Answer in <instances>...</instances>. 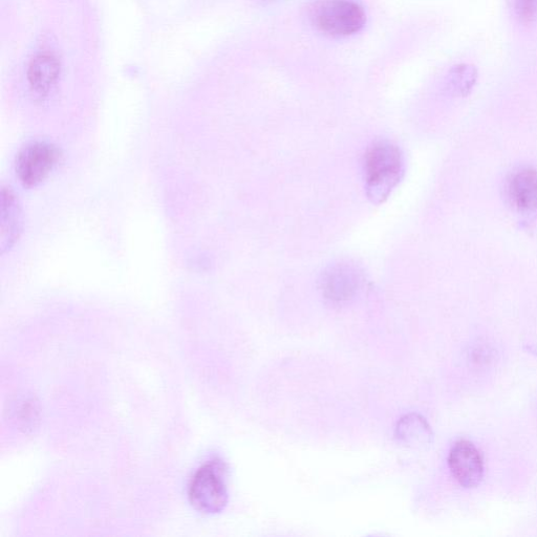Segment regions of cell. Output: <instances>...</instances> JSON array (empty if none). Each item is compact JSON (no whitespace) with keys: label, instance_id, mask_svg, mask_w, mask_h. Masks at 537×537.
Here are the masks:
<instances>
[{"label":"cell","instance_id":"5","mask_svg":"<svg viewBox=\"0 0 537 537\" xmlns=\"http://www.w3.org/2000/svg\"><path fill=\"white\" fill-rule=\"evenodd\" d=\"M505 197L511 210L526 223H537V169H514L505 182Z\"/></svg>","mask_w":537,"mask_h":537},{"label":"cell","instance_id":"8","mask_svg":"<svg viewBox=\"0 0 537 537\" xmlns=\"http://www.w3.org/2000/svg\"><path fill=\"white\" fill-rule=\"evenodd\" d=\"M23 217L18 200L10 188H4L2 192V249L12 248L18 241Z\"/></svg>","mask_w":537,"mask_h":537},{"label":"cell","instance_id":"7","mask_svg":"<svg viewBox=\"0 0 537 537\" xmlns=\"http://www.w3.org/2000/svg\"><path fill=\"white\" fill-rule=\"evenodd\" d=\"M448 465L451 474L465 488H475L484 477V461L479 449L469 441L461 440L450 450Z\"/></svg>","mask_w":537,"mask_h":537},{"label":"cell","instance_id":"11","mask_svg":"<svg viewBox=\"0 0 537 537\" xmlns=\"http://www.w3.org/2000/svg\"><path fill=\"white\" fill-rule=\"evenodd\" d=\"M515 16L523 23H531L537 17V0H510Z\"/></svg>","mask_w":537,"mask_h":537},{"label":"cell","instance_id":"3","mask_svg":"<svg viewBox=\"0 0 537 537\" xmlns=\"http://www.w3.org/2000/svg\"><path fill=\"white\" fill-rule=\"evenodd\" d=\"M60 159V150L55 145L49 142H32L18 154L17 178L26 187H36L49 178Z\"/></svg>","mask_w":537,"mask_h":537},{"label":"cell","instance_id":"4","mask_svg":"<svg viewBox=\"0 0 537 537\" xmlns=\"http://www.w3.org/2000/svg\"><path fill=\"white\" fill-rule=\"evenodd\" d=\"M188 499L193 508L205 514H217L226 508L228 491L216 466L207 464L196 472L189 484Z\"/></svg>","mask_w":537,"mask_h":537},{"label":"cell","instance_id":"2","mask_svg":"<svg viewBox=\"0 0 537 537\" xmlns=\"http://www.w3.org/2000/svg\"><path fill=\"white\" fill-rule=\"evenodd\" d=\"M313 26L332 38H346L362 30L367 21L363 8L354 0H321L312 9Z\"/></svg>","mask_w":537,"mask_h":537},{"label":"cell","instance_id":"9","mask_svg":"<svg viewBox=\"0 0 537 537\" xmlns=\"http://www.w3.org/2000/svg\"><path fill=\"white\" fill-rule=\"evenodd\" d=\"M60 74V63L49 54L36 56L30 63L28 80L32 89L39 94H47Z\"/></svg>","mask_w":537,"mask_h":537},{"label":"cell","instance_id":"10","mask_svg":"<svg viewBox=\"0 0 537 537\" xmlns=\"http://www.w3.org/2000/svg\"><path fill=\"white\" fill-rule=\"evenodd\" d=\"M397 433L407 444L423 445L431 441L432 431L425 419L419 415H408L398 423Z\"/></svg>","mask_w":537,"mask_h":537},{"label":"cell","instance_id":"6","mask_svg":"<svg viewBox=\"0 0 537 537\" xmlns=\"http://www.w3.org/2000/svg\"><path fill=\"white\" fill-rule=\"evenodd\" d=\"M363 283L360 268L350 262H339L328 267L320 278V288L324 296L334 303L348 302Z\"/></svg>","mask_w":537,"mask_h":537},{"label":"cell","instance_id":"1","mask_svg":"<svg viewBox=\"0 0 537 537\" xmlns=\"http://www.w3.org/2000/svg\"><path fill=\"white\" fill-rule=\"evenodd\" d=\"M364 182L374 204L391 196L404 176V159L400 148L388 140L374 142L364 155Z\"/></svg>","mask_w":537,"mask_h":537},{"label":"cell","instance_id":"12","mask_svg":"<svg viewBox=\"0 0 537 537\" xmlns=\"http://www.w3.org/2000/svg\"><path fill=\"white\" fill-rule=\"evenodd\" d=\"M262 2L267 3V2H272V0H262Z\"/></svg>","mask_w":537,"mask_h":537}]
</instances>
